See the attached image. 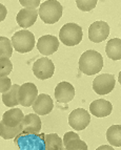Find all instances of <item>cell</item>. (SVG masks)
Here are the masks:
<instances>
[{"label":"cell","mask_w":121,"mask_h":150,"mask_svg":"<svg viewBox=\"0 0 121 150\" xmlns=\"http://www.w3.org/2000/svg\"><path fill=\"white\" fill-rule=\"evenodd\" d=\"M79 70L86 76L97 75L103 68V57L93 50H85L79 58Z\"/></svg>","instance_id":"6da1fadb"},{"label":"cell","mask_w":121,"mask_h":150,"mask_svg":"<svg viewBox=\"0 0 121 150\" xmlns=\"http://www.w3.org/2000/svg\"><path fill=\"white\" fill-rule=\"evenodd\" d=\"M63 8L57 0H46L43 1L38 10V16L46 24H54L58 22L62 17Z\"/></svg>","instance_id":"7a4b0ae2"},{"label":"cell","mask_w":121,"mask_h":150,"mask_svg":"<svg viewBox=\"0 0 121 150\" xmlns=\"http://www.w3.org/2000/svg\"><path fill=\"white\" fill-rule=\"evenodd\" d=\"M14 143L19 150H46L44 133H20Z\"/></svg>","instance_id":"3957f363"},{"label":"cell","mask_w":121,"mask_h":150,"mask_svg":"<svg viewBox=\"0 0 121 150\" xmlns=\"http://www.w3.org/2000/svg\"><path fill=\"white\" fill-rule=\"evenodd\" d=\"M13 48L20 54L30 53L35 47V36L28 30L16 32L11 39Z\"/></svg>","instance_id":"277c9868"},{"label":"cell","mask_w":121,"mask_h":150,"mask_svg":"<svg viewBox=\"0 0 121 150\" xmlns=\"http://www.w3.org/2000/svg\"><path fill=\"white\" fill-rule=\"evenodd\" d=\"M82 28L77 23H66L59 32V40L66 46H75L79 44L82 40Z\"/></svg>","instance_id":"5b68a950"},{"label":"cell","mask_w":121,"mask_h":150,"mask_svg":"<svg viewBox=\"0 0 121 150\" xmlns=\"http://www.w3.org/2000/svg\"><path fill=\"white\" fill-rule=\"evenodd\" d=\"M55 65L48 58H39L33 64V73L39 80H46L53 77Z\"/></svg>","instance_id":"8992f818"},{"label":"cell","mask_w":121,"mask_h":150,"mask_svg":"<svg viewBox=\"0 0 121 150\" xmlns=\"http://www.w3.org/2000/svg\"><path fill=\"white\" fill-rule=\"evenodd\" d=\"M116 84L115 77L111 74H102L98 75L93 81V89L97 95H107L114 89Z\"/></svg>","instance_id":"52a82bcc"},{"label":"cell","mask_w":121,"mask_h":150,"mask_svg":"<svg viewBox=\"0 0 121 150\" xmlns=\"http://www.w3.org/2000/svg\"><path fill=\"white\" fill-rule=\"evenodd\" d=\"M91 122V115L83 108H76L68 115V125L73 129L80 131L85 129Z\"/></svg>","instance_id":"ba28073f"},{"label":"cell","mask_w":121,"mask_h":150,"mask_svg":"<svg viewBox=\"0 0 121 150\" xmlns=\"http://www.w3.org/2000/svg\"><path fill=\"white\" fill-rule=\"evenodd\" d=\"M38 97V88L34 83H23L19 87L18 91V101L19 104L24 107H30Z\"/></svg>","instance_id":"9c48e42d"},{"label":"cell","mask_w":121,"mask_h":150,"mask_svg":"<svg viewBox=\"0 0 121 150\" xmlns=\"http://www.w3.org/2000/svg\"><path fill=\"white\" fill-rule=\"evenodd\" d=\"M110 30V25L105 21H95L88 28V39L94 43L103 42L109 37Z\"/></svg>","instance_id":"30bf717a"},{"label":"cell","mask_w":121,"mask_h":150,"mask_svg":"<svg viewBox=\"0 0 121 150\" xmlns=\"http://www.w3.org/2000/svg\"><path fill=\"white\" fill-rule=\"evenodd\" d=\"M59 48L58 38L52 35H44L37 41V50L43 56H50L56 53Z\"/></svg>","instance_id":"8fae6325"},{"label":"cell","mask_w":121,"mask_h":150,"mask_svg":"<svg viewBox=\"0 0 121 150\" xmlns=\"http://www.w3.org/2000/svg\"><path fill=\"white\" fill-rule=\"evenodd\" d=\"M75 97V88L71 83L62 81L58 83L55 88V99L59 103H66L71 102Z\"/></svg>","instance_id":"7c38bea8"},{"label":"cell","mask_w":121,"mask_h":150,"mask_svg":"<svg viewBox=\"0 0 121 150\" xmlns=\"http://www.w3.org/2000/svg\"><path fill=\"white\" fill-rule=\"evenodd\" d=\"M33 110L35 111L36 115H46L52 112L54 108V102L52 98L46 93H41L38 95L37 99L33 103Z\"/></svg>","instance_id":"4fadbf2b"},{"label":"cell","mask_w":121,"mask_h":150,"mask_svg":"<svg viewBox=\"0 0 121 150\" xmlns=\"http://www.w3.org/2000/svg\"><path fill=\"white\" fill-rule=\"evenodd\" d=\"M112 111H113L112 103L104 99L94 100L90 104V112L97 118H105L111 115Z\"/></svg>","instance_id":"5bb4252c"},{"label":"cell","mask_w":121,"mask_h":150,"mask_svg":"<svg viewBox=\"0 0 121 150\" xmlns=\"http://www.w3.org/2000/svg\"><path fill=\"white\" fill-rule=\"evenodd\" d=\"M38 18L37 10H28V8H21L16 16V21L18 25L23 28H31L36 22Z\"/></svg>","instance_id":"9a60e30c"},{"label":"cell","mask_w":121,"mask_h":150,"mask_svg":"<svg viewBox=\"0 0 121 150\" xmlns=\"http://www.w3.org/2000/svg\"><path fill=\"white\" fill-rule=\"evenodd\" d=\"M21 124H22L21 133H39L42 125L40 118L36 113H28L24 115V119Z\"/></svg>","instance_id":"2e32d148"},{"label":"cell","mask_w":121,"mask_h":150,"mask_svg":"<svg viewBox=\"0 0 121 150\" xmlns=\"http://www.w3.org/2000/svg\"><path fill=\"white\" fill-rule=\"evenodd\" d=\"M23 119H24V115H23L22 110L19 108H12L3 113L1 121L5 126L14 128L21 125Z\"/></svg>","instance_id":"e0dca14e"},{"label":"cell","mask_w":121,"mask_h":150,"mask_svg":"<svg viewBox=\"0 0 121 150\" xmlns=\"http://www.w3.org/2000/svg\"><path fill=\"white\" fill-rule=\"evenodd\" d=\"M20 85L18 84H13L12 87L2 93V102L6 107H15L19 104L18 101V91H19Z\"/></svg>","instance_id":"ac0fdd59"},{"label":"cell","mask_w":121,"mask_h":150,"mask_svg":"<svg viewBox=\"0 0 121 150\" xmlns=\"http://www.w3.org/2000/svg\"><path fill=\"white\" fill-rule=\"evenodd\" d=\"M106 55L112 60H120L121 59V40L120 38H113L107 41L105 46Z\"/></svg>","instance_id":"d6986e66"},{"label":"cell","mask_w":121,"mask_h":150,"mask_svg":"<svg viewBox=\"0 0 121 150\" xmlns=\"http://www.w3.org/2000/svg\"><path fill=\"white\" fill-rule=\"evenodd\" d=\"M46 150H64L62 139L57 133H44Z\"/></svg>","instance_id":"ffe728a7"},{"label":"cell","mask_w":121,"mask_h":150,"mask_svg":"<svg viewBox=\"0 0 121 150\" xmlns=\"http://www.w3.org/2000/svg\"><path fill=\"white\" fill-rule=\"evenodd\" d=\"M106 140L110 145L121 147V125H112L106 130Z\"/></svg>","instance_id":"44dd1931"},{"label":"cell","mask_w":121,"mask_h":150,"mask_svg":"<svg viewBox=\"0 0 121 150\" xmlns=\"http://www.w3.org/2000/svg\"><path fill=\"white\" fill-rule=\"evenodd\" d=\"M22 132V124L17 127H8L3 124V122H0V137L4 140H11V139H15L18 134Z\"/></svg>","instance_id":"7402d4cb"},{"label":"cell","mask_w":121,"mask_h":150,"mask_svg":"<svg viewBox=\"0 0 121 150\" xmlns=\"http://www.w3.org/2000/svg\"><path fill=\"white\" fill-rule=\"evenodd\" d=\"M13 45L9 38L0 37V58H9L13 55Z\"/></svg>","instance_id":"603a6c76"},{"label":"cell","mask_w":121,"mask_h":150,"mask_svg":"<svg viewBox=\"0 0 121 150\" xmlns=\"http://www.w3.org/2000/svg\"><path fill=\"white\" fill-rule=\"evenodd\" d=\"M12 70V61L9 58H0V77H8Z\"/></svg>","instance_id":"cb8c5ba5"},{"label":"cell","mask_w":121,"mask_h":150,"mask_svg":"<svg viewBox=\"0 0 121 150\" xmlns=\"http://www.w3.org/2000/svg\"><path fill=\"white\" fill-rule=\"evenodd\" d=\"M63 147H64V150H88L86 143L80 140V138L71 141Z\"/></svg>","instance_id":"d4e9b609"},{"label":"cell","mask_w":121,"mask_h":150,"mask_svg":"<svg viewBox=\"0 0 121 150\" xmlns=\"http://www.w3.org/2000/svg\"><path fill=\"white\" fill-rule=\"evenodd\" d=\"M76 4L80 11L90 12L97 5V1L96 0H77Z\"/></svg>","instance_id":"484cf974"},{"label":"cell","mask_w":121,"mask_h":150,"mask_svg":"<svg viewBox=\"0 0 121 150\" xmlns=\"http://www.w3.org/2000/svg\"><path fill=\"white\" fill-rule=\"evenodd\" d=\"M12 87V81L9 77H0V93L8 91Z\"/></svg>","instance_id":"4316f807"},{"label":"cell","mask_w":121,"mask_h":150,"mask_svg":"<svg viewBox=\"0 0 121 150\" xmlns=\"http://www.w3.org/2000/svg\"><path fill=\"white\" fill-rule=\"evenodd\" d=\"M19 2H20L21 5L24 6V8H28V10H36L41 4V2L39 0H26V1L20 0Z\"/></svg>","instance_id":"83f0119b"},{"label":"cell","mask_w":121,"mask_h":150,"mask_svg":"<svg viewBox=\"0 0 121 150\" xmlns=\"http://www.w3.org/2000/svg\"><path fill=\"white\" fill-rule=\"evenodd\" d=\"M6 15H8V10H6L4 5L0 3V22L4 20Z\"/></svg>","instance_id":"f1b7e54d"},{"label":"cell","mask_w":121,"mask_h":150,"mask_svg":"<svg viewBox=\"0 0 121 150\" xmlns=\"http://www.w3.org/2000/svg\"><path fill=\"white\" fill-rule=\"evenodd\" d=\"M96 150H115L113 147H111V145H102V146H99Z\"/></svg>","instance_id":"f546056e"}]
</instances>
